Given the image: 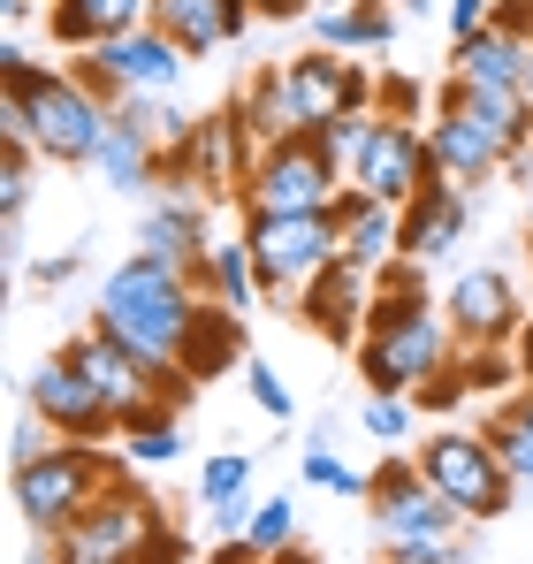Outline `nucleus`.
<instances>
[{
	"mask_svg": "<svg viewBox=\"0 0 533 564\" xmlns=\"http://www.w3.org/2000/svg\"><path fill=\"white\" fill-rule=\"evenodd\" d=\"M519 93H526V107H533V54H526V77H519Z\"/></svg>",
	"mask_w": 533,
	"mask_h": 564,
	"instance_id": "45",
	"label": "nucleus"
},
{
	"mask_svg": "<svg viewBox=\"0 0 533 564\" xmlns=\"http://www.w3.org/2000/svg\"><path fill=\"white\" fill-rule=\"evenodd\" d=\"M297 480H305V488H328V496H366V488H373V473L344 466L328 443H305V458H297Z\"/></svg>",
	"mask_w": 533,
	"mask_h": 564,
	"instance_id": "32",
	"label": "nucleus"
},
{
	"mask_svg": "<svg viewBox=\"0 0 533 564\" xmlns=\"http://www.w3.org/2000/svg\"><path fill=\"white\" fill-rule=\"evenodd\" d=\"M252 161H260V145H252V130H244V115H237V99H229L221 115H198V122H191V138L168 153L161 176H183V184L206 191V198H244Z\"/></svg>",
	"mask_w": 533,
	"mask_h": 564,
	"instance_id": "9",
	"label": "nucleus"
},
{
	"mask_svg": "<svg viewBox=\"0 0 533 564\" xmlns=\"http://www.w3.org/2000/svg\"><path fill=\"white\" fill-rule=\"evenodd\" d=\"M336 221H344V260H358V268H389L396 260V206H373L366 191H344L336 198Z\"/></svg>",
	"mask_w": 533,
	"mask_h": 564,
	"instance_id": "24",
	"label": "nucleus"
},
{
	"mask_svg": "<svg viewBox=\"0 0 533 564\" xmlns=\"http://www.w3.org/2000/svg\"><path fill=\"white\" fill-rule=\"evenodd\" d=\"M244 245L260 260L266 297H305V282L344 260V221L336 214H244Z\"/></svg>",
	"mask_w": 533,
	"mask_h": 564,
	"instance_id": "6",
	"label": "nucleus"
},
{
	"mask_svg": "<svg viewBox=\"0 0 533 564\" xmlns=\"http://www.w3.org/2000/svg\"><path fill=\"white\" fill-rule=\"evenodd\" d=\"M153 23V0H46V39L85 54V46H107L122 31Z\"/></svg>",
	"mask_w": 533,
	"mask_h": 564,
	"instance_id": "21",
	"label": "nucleus"
},
{
	"mask_svg": "<svg viewBox=\"0 0 533 564\" xmlns=\"http://www.w3.org/2000/svg\"><path fill=\"white\" fill-rule=\"evenodd\" d=\"M153 23L191 62H206V54H221V46H237L252 31V8L244 0H153Z\"/></svg>",
	"mask_w": 533,
	"mask_h": 564,
	"instance_id": "20",
	"label": "nucleus"
},
{
	"mask_svg": "<svg viewBox=\"0 0 533 564\" xmlns=\"http://www.w3.org/2000/svg\"><path fill=\"white\" fill-rule=\"evenodd\" d=\"M511 351H519V375L533 381V313H526V328H519V344H511Z\"/></svg>",
	"mask_w": 533,
	"mask_h": 564,
	"instance_id": "44",
	"label": "nucleus"
},
{
	"mask_svg": "<svg viewBox=\"0 0 533 564\" xmlns=\"http://www.w3.org/2000/svg\"><path fill=\"white\" fill-rule=\"evenodd\" d=\"M161 169H168V153L138 130V122H107V138H99V153H91V176L107 191H122V198H138V191H161Z\"/></svg>",
	"mask_w": 533,
	"mask_h": 564,
	"instance_id": "22",
	"label": "nucleus"
},
{
	"mask_svg": "<svg viewBox=\"0 0 533 564\" xmlns=\"http://www.w3.org/2000/svg\"><path fill=\"white\" fill-rule=\"evenodd\" d=\"M23 404L54 427V435H69V443H107V435H122V420H115V404L77 375V359L69 351H54L46 367H31V389H23Z\"/></svg>",
	"mask_w": 533,
	"mask_h": 564,
	"instance_id": "11",
	"label": "nucleus"
},
{
	"mask_svg": "<svg viewBox=\"0 0 533 564\" xmlns=\"http://www.w3.org/2000/svg\"><path fill=\"white\" fill-rule=\"evenodd\" d=\"M198 503H206V511H214V503H252V458H244V451L206 458V473H198Z\"/></svg>",
	"mask_w": 533,
	"mask_h": 564,
	"instance_id": "33",
	"label": "nucleus"
},
{
	"mask_svg": "<svg viewBox=\"0 0 533 564\" xmlns=\"http://www.w3.org/2000/svg\"><path fill=\"white\" fill-rule=\"evenodd\" d=\"M373 290V321L358 336V375L381 397H420L457 367V328L427 305V268L420 260H389Z\"/></svg>",
	"mask_w": 533,
	"mask_h": 564,
	"instance_id": "1",
	"label": "nucleus"
},
{
	"mask_svg": "<svg viewBox=\"0 0 533 564\" xmlns=\"http://www.w3.org/2000/svg\"><path fill=\"white\" fill-rule=\"evenodd\" d=\"M244 389H252V404H260L266 420H297V397H290V381L274 375L266 359H244Z\"/></svg>",
	"mask_w": 533,
	"mask_h": 564,
	"instance_id": "36",
	"label": "nucleus"
},
{
	"mask_svg": "<svg viewBox=\"0 0 533 564\" xmlns=\"http://www.w3.org/2000/svg\"><path fill=\"white\" fill-rule=\"evenodd\" d=\"M465 229H472V191L449 184V176H435V184L396 214V260L435 268V260H449V252L465 245Z\"/></svg>",
	"mask_w": 533,
	"mask_h": 564,
	"instance_id": "17",
	"label": "nucleus"
},
{
	"mask_svg": "<svg viewBox=\"0 0 533 564\" xmlns=\"http://www.w3.org/2000/svg\"><path fill=\"white\" fill-rule=\"evenodd\" d=\"M313 46H336V54H389V46H396V8H389V0L313 8Z\"/></svg>",
	"mask_w": 533,
	"mask_h": 564,
	"instance_id": "23",
	"label": "nucleus"
},
{
	"mask_svg": "<svg viewBox=\"0 0 533 564\" xmlns=\"http://www.w3.org/2000/svg\"><path fill=\"white\" fill-rule=\"evenodd\" d=\"M161 527H168V511L138 488V480H115L99 503H91L85 519L62 534V542H85V550H115V557H153V542H161Z\"/></svg>",
	"mask_w": 533,
	"mask_h": 564,
	"instance_id": "16",
	"label": "nucleus"
},
{
	"mask_svg": "<svg viewBox=\"0 0 533 564\" xmlns=\"http://www.w3.org/2000/svg\"><path fill=\"white\" fill-rule=\"evenodd\" d=\"M91 54L107 62V77L122 85V99H176L183 77H191V54H183L161 23H138V31H122V39L91 46Z\"/></svg>",
	"mask_w": 533,
	"mask_h": 564,
	"instance_id": "15",
	"label": "nucleus"
},
{
	"mask_svg": "<svg viewBox=\"0 0 533 564\" xmlns=\"http://www.w3.org/2000/svg\"><path fill=\"white\" fill-rule=\"evenodd\" d=\"M153 564H191V542H183V527H161V542H153Z\"/></svg>",
	"mask_w": 533,
	"mask_h": 564,
	"instance_id": "40",
	"label": "nucleus"
},
{
	"mask_svg": "<svg viewBox=\"0 0 533 564\" xmlns=\"http://www.w3.org/2000/svg\"><path fill=\"white\" fill-rule=\"evenodd\" d=\"M427 138H435V169H443L449 184L480 191L488 176H503L519 153H511V138L503 130H488L480 115H465V107H435V122H427Z\"/></svg>",
	"mask_w": 533,
	"mask_h": 564,
	"instance_id": "19",
	"label": "nucleus"
},
{
	"mask_svg": "<svg viewBox=\"0 0 533 564\" xmlns=\"http://www.w3.org/2000/svg\"><path fill=\"white\" fill-rule=\"evenodd\" d=\"M237 115H244L252 145H282V138H305V130H297V107H290V93H282V77H274V69H260V77L244 85Z\"/></svg>",
	"mask_w": 533,
	"mask_h": 564,
	"instance_id": "28",
	"label": "nucleus"
},
{
	"mask_svg": "<svg viewBox=\"0 0 533 564\" xmlns=\"http://www.w3.org/2000/svg\"><path fill=\"white\" fill-rule=\"evenodd\" d=\"M373 268H358V260H336L328 275H313L305 282V297L290 305L313 336H328V344H358L366 336V321H373Z\"/></svg>",
	"mask_w": 533,
	"mask_h": 564,
	"instance_id": "18",
	"label": "nucleus"
},
{
	"mask_svg": "<svg viewBox=\"0 0 533 564\" xmlns=\"http://www.w3.org/2000/svg\"><path fill=\"white\" fill-rule=\"evenodd\" d=\"M77 268H85V252H46V260H39V268H31V275L46 282V290H62V282L77 275Z\"/></svg>",
	"mask_w": 533,
	"mask_h": 564,
	"instance_id": "38",
	"label": "nucleus"
},
{
	"mask_svg": "<svg viewBox=\"0 0 533 564\" xmlns=\"http://www.w3.org/2000/svg\"><path fill=\"white\" fill-rule=\"evenodd\" d=\"M244 542H252L260 557H282V550L297 542V503H290V496H266L260 511H252V527H244Z\"/></svg>",
	"mask_w": 533,
	"mask_h": 564,
	"instance_id": "35",
	"label": "nucleus"
},
{
	"mask_svg": "<svg viewBox=\"0 0 533 564\" xmlns=\"http://www.w3.org/2000/svg\"><path fill=\"white\" fill-rule=\"evenodd\" d=\"M115 443H122V458H130V466H176L183 451H191V435L176 427V404H153V412H138V420H130Z\"/></svg>",
	"mask_w": 533,
	"mask_h": 564,
	"instance_id": "29",
	"label": "nucleus"
},
{
	"mask_svg": "<svg viewBox=\"0 0 533 564\" xmlns=\"http://www.w3.org/2000/svg\"><path fill=\"white\" fill-rule=\"evenodd\" d=\"M443 321L457 328L465 351H488V344H519L526 328V305H519V282L503 268H465L443 297Z\"/></svg>",
	"mask_w": 533,
	"mask_h": 564,
	"instance_id": "13",
	"label": "nucleus"
},
{
	"mask_svg": "<svg viewBox=\"0 0 533 564\" xmlns=\"http://www.w3.org/2000/svg\"><path fill=\"white\" fill-rule=\"evenodd\" d=\"M488 443L503 451V466L519 488H533V381H519V397H503L488 412Z\"/></svg>",
	"mask_w": 533,
	"mask_h": 564,
	"instance_id": "27",
	"label": "nucleus"
},
{
	"mask_svg": "<svg viewBox=\"0 0 533 564\" xmlns=\"http://www.w3.org/2000/svg\"><path fill=\"white\" fill-rule=\"evenodd\" d=\"M206 313V290L198 275H183L168 260H153V252H130L115 275L99 282V305H91V321L115 336V344H130L138 359H153L161 375H183V336H191V321Z\"/></svg>",
	"mask_w": 533,
	"mask_h": 564,
	"instance_id": "2",
	"label": "nucleus"
},
{
	"mask_svg": "<svg viewBox=\"0 0 533 564\" xmlns=\"http://www.w3.org/2000/svg\"><path fill=\"white\" fill-rule=\"evenodd\" d=\"M526 252H533V184H526Z\"/></svg>",
	"mask_w": 533,
	"mask_h": 564,
	"instance_id": "46",
	"label": "nucleus"
},
{
	"mask_svg": "<svg viewBox=\"0 0 533 564\" xmlns=\"http://www.w3.org/2000/svg\"><path fill=\"white\" fill-rule=\"evenodd\" d=\"M206 191L183 184V176H161V191L145 198V214H138V252H153V260H168L183 275H198V260H206Z\"/></svg>",
	"mask_w": 533,
	"mask_h": 564,
	"instance_id": "14",
	"label": "nucleus"
},
{
	"mask_svg": "<svg viewBox=\"0 0 533 564\" xmlns=\"http://www.w3.org/2000/svg\"><path fill=\"white\" fill-rule=\"evenodd\" d=\"M358 427H366L373 443H389V451H396V443H412L420 412H412V397H381V389H373V397H366V412H358Z\"/></svg>",
	"mask_w": 533,
	"mask_h": 564,
	"instance_id": "34",
	"label": "nucleus"
},
{
	"mask_svg": "<svg viewBox=\"0 0 533 564\" xmlns=\"http://www.w3.org/2000/svg\"><path fill=\"white\" fill-rule=\"evenodd\" d=\"M0 15H8V31H23V23L39 15V0H0Z\"/></svg>",
	"mask_w": 533,
	"mask_h": 564,
	"instance_id": "43",
	"label": "nucleus"
},
{
	"mask_svg": "<svg viewBox=\"0 0 533 564\" xmlns=\"http://www.w3.org/2000/svg\"><path fill=\"white\" fill-rule=\"evenodd\" d=\"M198 290L214 297V305H229V313H252L266 297V282H260V260H252V245L237 237V245H206V260H198Z\"/></svg>",
	"mask_w": 533,
	"mask_h": 564,
	"instance_id": "25",
	"label": "nucleus"
},
{
	"mask_svg": "<svg viewBox=\"0 0 533 564\" xmlns=\"http://www.w3.org/2000/svg\"><path fill=\"white\" fill-rule=\"evenodd\" d=\"M396 8H412V15H420V8H435V0H396Z\"/></svg>",
	"mask_w": 533,
	"mask_h": 564,
	"instance_id": "47",
	"label": "nucleus"
},
{
	"mask_svg": "<svg viewBox=\"0 0 533 564\" xmlns=\"http://www.w3.org/2000/svg\"><path fill=\"white\" fill-rule=\"evenodd\" d=\"M373 138H381V107H358V115H344V122H328V130H320V153L336 161V176H344V184H358V161L373 153Z\"/></svg>",
	"mask_w": 533,
	"mask_h": 564,
	"instance_id": "30",
	"label": "nucleus"
},
{
	"mask_svg": "<svg viewBox=\"0 0 533 564\" xmlns=\"http://www.w3.org/2000/svg\"><path fill=\"white\" fill-rule=\"evenodd\" d=\"M274 77H282V93L297 107V130L305 138H320L328 122H344L358 107H373V77L344 62L336 46H313V54H290V62H274Z\"/></svg>",
	"mask_w": 533,
	"mask_h": 564,
	"instance_id": "10",
	"label": "nucleus"
},
{
	"mask_svg": "<svg viewBox=\"0 0 533 564\" xmlns=\"http://www.w3.org/2000/svg\"><path fill=\"white\" fill-rule=\"evenodd\" d=\"M366 503H373V534H381V550L443 542L449 527H457V511L443 503V488H435V480L420 473V458H389V466L373 473Z\"/></svg>",
	"mask_w": 533,
	"mask_h": 564,
	"instance_id": "8",
	"label": "nucleus"
},
{
	"mask_svg": "<svg viewBox=\"0 0 533 564\" xmlns=\"http://www.w3.org/2000/svg\"><path fill=\"white\" fill-rule=\"evenodd\" d=\"M443 23H449V46H457V39L496 23V0H443Z\"/></svg>",
	"mask_w": 533,
	"mask_h": 564,
	"instance_id": "37",
	"label": "nucleus"
},
{
	"mask_svg": "<svg viewBox=\"0 0 533 564\" xmlns=\"http://www.w3.org/2000/svg\"><path fill=\"white\" fill-rule=\"evenodd\" d=\"M237 351H244V313H229V305H214L206 297V313L191 321V336H183V375L191 381H214L221 367H237Z\"/></svg>",
	"mask_w": 533,
	"mask_h": 564,
	"instance_id": "26",
	"label": "nucleus"
},
{
	"mask_svg": "<svg viewBox=\"0 0 533 564\" xmlns=\"http://www.w3.org/2000/svg\"><path fill=\"white\" fill-rule=\"evenodd\" d=\"M23 564H69V557H62V542H54V534H39V542L23 550Z\"/></svg>",
	"mask_w": 533,
	"mask_h": 564,
	"instance_id": "42",
	"label": "nucleus"
},
{
	"mask_svg": "<svg viewBox=\"0 0 533 564\" xmlns=\"http://www.w3.org/2000/svg\"><path fill=\"white\" fill-rule=\"evenodd\" d=\"M435 176H443V169H435V138H427L420 122L381 115V138H373V153L358 161V191H366L373 206H396V214H404Z\"/></svg>",
	"mask_w": 533,
	"mask_h": 564,
	"instance_id": "12",
	"label": "nucleus"
},
{
	"mask_svg": "<svg viewBox=\"0 0 533 564\" xmlns=\"http://www.w3.org/2000/svg\"><path fill=\"white\" fill-rule=\"evenodd\" d=\"M107 122H115V107L91 93L77 69L31 62V69L0 77V138H23V145H31L39 161H54V169H91Z\"/></svg>",
	"mask_w": 533,
	"mask_h": 564,
	"instance_id": "3",
	"label": "nucleus"
},
{
	"mask_svg": "<svg viewBox=\"0 0 533 564\" xmlns=\"http://www.w3.org/2000/svg\"><path fill=\"white\" fill-rule=\"evenodd\" d=\"M115 480H130V473H115V458H107L99 443H69V435H62L46 458L15 466V519H23L31 534H54V542H62Z\"/></svg>",
	"mask_w": 533,
	"mask_h": 564,
	"instance_id": "4",
	"label": "nucleus"
},
{
	"mask_svg": "<svg viewBox=\"0 0 533 564\" xmlns=\"http://www.w3.org/2000/svg\"><path fill=\"white\" fill-rule=\"evenodd\" d=\"M412 85H404V77H389V85H381V99H373V107H381V115H396V122H412Z\"/></svg>",
	"mask_w": 533,
	"mask_h": 564,
	"instance_id": "39",
	"label": "nucleus"
},
{
	"mask_svg": "<svg viewBox=\"0 0 533 564\" xmlns=\"http://www.w3.org/2000/svg\"><path fill=\"white\" fill-rule=\"evenodd\" d=\"M420 473L443 488V503L457 519H503L511 496H519V480L503 466V451L488 443V427H480V435H472V427H435V435L420 443Z\"/></svg>",
	"mask_w": 533,
	"mask_h": 564,
	"instance_id": "5",
	"label": "nucleus"
},
{
	"mask_svg": "<svg viewBox=\"0 0 533 564\" xmlns=\"http://www.w3.org/2000/svg\"><path fill=\"white\" fill-rule=\"evenodd\" d=\"M344 191L351 184L336 176L320 138H282V145H260L244 176V214H336Z\"/></svg>",
	"mask_w": 533,
	"mask_h": 564,
	"instance_id": "7",
	"label": "nucleus"
},
{
	"mask_svg": "<svg viewBox=\"0 0 533 564\" xmlns=\"http://www.w3.org/2000/svg\"><path fill=\"white\" fill-rule=\"evenodd\" d=\"M244 8H252V15H282V23H290V15H313V0H244Z\"/></svg>",
	"mask_w": 533,
	"mask_h": 564,
	"instance_id": "41",
	"label": "nucleus"
},
{
	"mask_svg": "<svg viewBox=\"0 0 533 564\" xmlns=\"http://www.w3.org/2000/svg\"><path fill=\"white\" fill-rule=\"evenodd\" d=\"M23 206H31V145L0 138V221H8V237L23 229Z\"/></svg>",
	"mask_w": 533,
	"mask_h": 564,
	"instance_id": "31",
	"label": "nucleus"
}]
</instances>
